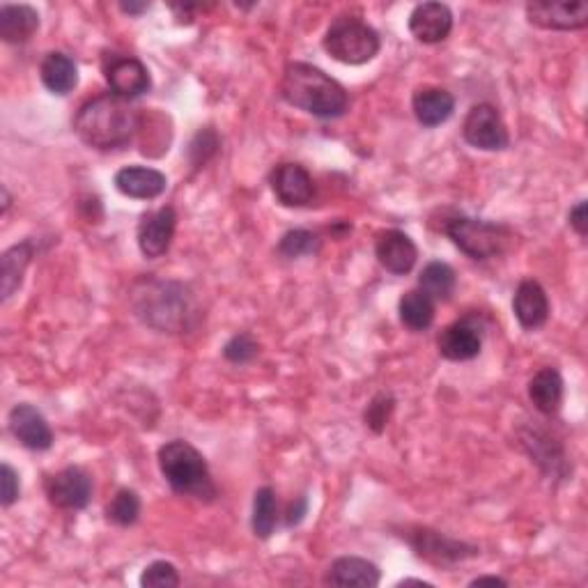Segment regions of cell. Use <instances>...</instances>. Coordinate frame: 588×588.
<instances>
[{
    "mask_svg": "<svg viewBox=\"0 0 588 588\" xmlns=\"http://www.w3.org/2000/svg\"><path fill=\"white\" fill-rule=\"evenodd\" d=\"M180 581L178 567L168 561H152L141 575L143 588H178Z\"/></svg>",
    "mask_w": 588,
    "mask_h": 588,
    "instance_id": "836d02e7",
    "label": "cell"
},
{
    "mask_svg": "<svg viewBox=\"0 0 588 588\" xmlns=\"http://www.w3.org/2000/svg\"><path fill=\"white\" fill-rule=\"evenodd\" d=\"M175 230H178V212H175L170 205L143 214L139 232H136V240H139V248L143 256L148 260L166 256L172 244Z\"/></svg>",
    "mask_w": 588,
    "mask_h": 588,
    "instance_id": "8fae6325",
    "label": "cell"
},
{
    "mask_svg": "<svg viewBox=\"0 0 588 588\" xmlns=\"http://www.w3.org/2000/svg\"><path fill=\"white\" fill-rule=\"evenodd\" d=\"M277 524H279L277 493H273L269 485H265L256 493V499H253V515H251L253 534H256L260 540H267L271 538Z\"/></svg>",
    "mask_w": 588,
    "mask_h": 588,
    "instance_id": "f1b7e54d",
    "label": "cell"
},
{
    "mask_svg": "<svg viewBox=\"0 0 588 588\" xmlns=\"http://www.w3.org/2000/svg\"><path fill=\"white\" fill-rule=\"evenodd\" d=\"M8 423H10V433L24 448L49 450L53 446V430L37 407L28 402L12 407Z\"/></svg>",
    "mask_w": 588,
    "mask_h": 588,
    "instance_id": "9a60e30c",
    "label": "cell"
},
{
    "mask_svg": "<svg viewBox=\"0 0 588 588\" xmlns=\"http://www.w3.org/2000/svg\"><path fill=\"white\" fill-rule=\"evenodd\" d=\"M453 30V12L444 3H421L409 14V33L423 44H439Z\"/></svg>",
    "mask_w": 588,
    "mask_h": 588,
    "instance_id": "ac0fdd59",
    "label": "cell"
},
{
    "mask_svg": "<svg viewBox=\"0 0 588 588\" xmlns=\"http://www.w3.org/2000/svg\"><path fill=\"white\" fill-rule=\"evenodd\" d=\"M74 131L88 148L117 150L129 145L139 131V115L120 97L100 94L78 108Z\"/></svg>",
    "mask_w": 588,
    "mask_h": 588,
    "instance_id": "7a4b0ae2",
    "label": "cell"
},
{
    "mask_svg": "<svg viewBox=\"0 0 588 588\" xmlns=\"http://www.w3.org/2000/svg\"><path fill=\"white\" fill-rule=\"evenodd\" d=\"M219 148H221L219 133L214 131L212 127L201 129L199 133L193 136V141L189 145V162H191V166L193 168H203L209 159H214V156L219 154Z\"/></svg>",
    "mask_w": 588,
    "mask_h": 588,
    "instance_id": "1f68e13d",
    "label": "cell"
},
{
    "mask_svg": "<svg viewBox=\"0 0 588 588\" xmlns=\"http://www.w3.org/2000/svg\"><path fill=\"white\" fill-rule=\"evenodd\" d=\"M437 347H439V355L446 361L462 363V361L476 359L483 349V327L478 318L469 316L453 324H448L439 333Z\"/></svg>",
    "mask_w": 588,
    "mask_h": 588,
    "instance_id": "4fadbf2b",
    "label": "cell"
},
{
    "mask_svg": "<svg viewBox=\"0 0 588 588\" xmlns=\"http://www.w3.org/2000/svg\"><path fill=\"white\" fill-rule=\"evenodd\" d=\"M39 30V14L30 5L0 8V37L8 44H24Z\"/></svg>",
    "mask_w": 588,
    "mask_h": 588,
    "instance_id": "484cf974",
    "label": "cell"
},
{
    "mask_svg": "<svg viewBox=\"0 0 588 588\" xmlns=\"http://www.w3.org/2000/svg\"><path fill=\"white\" fill-rule=\"evenodd\" d=\"M159 469L175 495L199 501L217 499V485L209 474V464L195 446L184 439H172L159 448Z\"/></svg>",
    "mask_w": 588,
    "mask_h": 588,
    "instance_id": "277c9868",
    "label": "cell"
},
{
    "mask_svg": "<svg viewBox=\"0 0 588 588\" xmlns=\"http://www.w3.org/2000/svg\"><path fill=\"white\" fill-rule=\"evenodd\" d=\"M567 223H571V228L579 234L581 240H586V232H588V203L586 201H579L571 212H567Z\"/></svg>",
    "mask_w": 588,
    "mask_h": 588,
    "instance_id": "8d00e7d4",
    "label": "cell"
},
{
    "mask_svg": "<svg viewBox=\"0 0 588 588\" xmlns=\"http://www.w3.org/2000/svg\"><path fill=\"white\" fill-rule=\"evenodd\" d=\"M281 94L290 106L322 117V120L341 117L349 106L347 90L336 78L310 63H290L285 67Z\"/></svg>",
    "mask_w": 588,
    "mask_h": 588,
    "instance_id": "3957f363",
    "label": "cell"
},
{
    "mask_svg": "<svg viewBox=\"0 0 588 588\" xmlns=\"http://www.w3.org/2000/svg\"><path fill=\"white\" fill-rule=\"evenodd\" d=\"M308 513V499L306 497H299L297 501H294L290 506V511H287V526H297Z\"/></svg>",
    "mask_w": 588,
    "mask_h": 588,
    "instance_id": "74e56055",
    "label": "cell"
},
{
    "mask_svg": "<svg viewBox=\"0 0 588 588\" xmlns=\"http://www.w3.org/2000/svg\"><path fill=\"white\" fill-rule=\"evenodd\" d=\"M563 394H565L563 378L552 366L540 368L532 378V382H528V400H532L534 407L545 417L559 414V409L563 405Z\"/></svg>",
    "mask_w": 588,
    "mask_h": 588,
    "instance_id": "603a6c76",
    "label": "cell"
},
{
    "mask_svg": "<svg viewBox=\"0 0 588 588\" xmlns=\"http://www.w3.org/2000/svg\"><path fill=\"white\" fill-rule=\"evenodd\" d=\"M131 306L136 318L159 333H187L201 322V308L189 285L178 281L141 279L133 283Z\"/></svg>",
    "mask_w": 588,
    "mask_h": 588,
    "instance_id": "6da1fadb",
    "label": "cell"
},
{
    "mask_svg": "<svg viewBox=\"0 0 588 588\" xmlns=\"http://www.w3.org/2000/svg\"><path fill=\"white\" fill-rule=\"evenodd\" d=\"M120 10H123L125 14H129V16H139V14L148 12L150 5H148V3H120Z\"/></svg>",
    "mask_w": 588,
    "mask_h": 588,
    "instance_id": "ab89813d",
    "label": "cell"
},
{
    "mask_svg": "<svg viewBox=\"0 0 588 588\" xmlns=\"http://www.w3.org/2000/svg\"><path fill=\"white\" fill-rule=\"evenodd\" d=\"M437 302L433 297H427L423 290H409L402 294V299L398 304V316L400 322L409 331H427L435 322V312H437Z\"/></svg>",
    "mask_w": 588,
    "mask_h": 588,
    "instance_id": "4316f807",
    "label": "cell"
},
{
    "mask_svg": "<svg viewBox=\"0 0 588 588\" xmlns=\"http://www.w3.org/2000/svg\"><path fill=\"white\" fill-rule=\"evenodd\" d=\"M375 256L388 273L405 277V273L414 269V265L419 260V248L407 232L391 228V230H382L378 234Z\"/></svg>",
    "mask_w": 588,
    "mask_h": 588,
    "instance_id": "e0dca14e",
    "label": "cell"
},
{
    "mask_svg": "<svg viewBox=\"0 0 588 588\" xmlns=\"http://www.w3.org/2000/svg\"><path fill=\"white\" fill-rule=\"evenodd\" d=\"M108 522L117 526H131L141 517V497L133 493V489H117L115 497L111 499L106 508Z\"/></svg>",
    "mask_w": 588,
    "mask_h": 588,
    "instance_id": "4dcf8cb0",
    "label": "cell"
},
{
    "mask_svg": "<svg viewBox=\"0 0 588 588\" xmlns=\"http://www.w3.org/2000/svg\"><path fill=\"white\" fill-rule=\"evenodd\" d=\"M260 355L258 341L251 336V333H234V336L223 345V357L226 361L234 366H246Z\"/></svg>",
    "mask_w": 588,
    "mask_h": 588,
    "instance_id": "d6a6232c",
    "label": "cell"
},
{
    "mask_svg": "<svg viewBox=\"0 0 588 588\" xmlns=\"http://www.w3.org/2000/svg\"><path fill=\"white\" fill-rule=\"evenodd\" d=\"M528 24L545 30H581L588 24L584 0H534L526 5Z\"/></svg>",
    "mask_w": 588,
    "mask_h": 588,
    "instance_id": "9c48e42d",
    "label": "cell"
},
{
    "mask_svg": "<svg viewBox=\"0 0 588 588\" xmlns=\"http://www.w3.org/2000/svg\"><path fill=\"white\" fill-rule=\"evenodd\" d=\"M0 191H3V214L10 209V205H12V199H10V191H8V187H3V189H0Z\"/></svg>",
    "mask_w": 588,
    "mask_h": 588,
    "instance_id": "60d3db41",
    "label": "cell"
},
{
    "mask_svg": "<svg viewBox=\"0 0 588 588\" xmlns=\"http://www.w3.org/2000/svg\"><path fill=\"white\" fill-rule=\"evenodd\" d=\"M277 251H279V256L285 260H297L304 256H312V253L320 251V238L316 232H310L306 228H294L283 234Z\"/></svg>",
    "mask_w": 588,
    "mask_h": 588,
    "instance_id": "f546056e",
    "label": "cell"
},
{
    "mask_svg": "<svg viewBox=\"0 0 588 588\" xmlns=\"http://www.w3.org/2000/svg\"><path fill=\"white\" fill-rule=\"evenodd\" d=\"M520 439H522V446L526 448L528 458H532V462H536L547 476L565 478L567 472H571L563 444L550 437V433H545V430H538V427H528L520 435Z\"/></svg>",
    "mask_w": 588,
    "mask_h": 588,
    "instance_id": "2e32d148",
    "label": "cell"
},
{
    "mask_svg": "<svg viewBox=\"0 0 588 588\" xmlns=\"http://www.w3.org/2000/svg\"><path fill=\"white\" fill-rule=\"evenodd\" d=\"M115 189L133 201H154L168 189V178L156 168L125 166L115 172Z\"/></svg>",
    "mask_w": 588,
    "mask_h": 588,
    "instance_id": "d6986e66",
    "label": "cell"
},
{
    "mask_svg": "<svg viewBox=\"0 0 588 588\" xmlns=\"http://www.w3.org/2000/svg\"><path fill=\"white\" fill-rule=\"evenodd\" d=\"M104 76L111 92L125 102L136 100L152 88L148 67L133 55H113L104 65Z\"/></svg>",
    "mask_w": 588,
    "mask_h": 588,
    "instance_id": "7c38bea8",
    "label": "cell"
},
{
    "mask_svg": "<svg viewBox=\"0 0 588 588\" xmlns=\"http://www.w3.org/2000/svg\"><path fill=\"white\" fill-rule=\"evenodd\" d=\"M269 184L283 207H306L316 195V184L302 164H279L269 175Z\"/></svg>",
    "mask_w": 588,
    "mask_h": 588,
    "instance_id": "5bb4252c",
    "label": "cell"
},
{
    "mask_svg": "<svg viewBox=\"0 0 588 588\" xmlns=\"http://www.w3.org/2000/svg\"><path fill=\"white\" fill-rule=\"evenodd\" d=\"M513 312L520 327L526 331L545 327L550 320V297H547L545 287L534 279H524L515 290Z\"/></svg>",
    "mask_w": 588,
    "mask_h": 588,
    "instance_id": "ffe728a7",
    "label": "cell"
},
{
    "mask_svg": "<svg viewBox=\"0 0 588 588\" xmlns=\"http://www.w3.org/2000/svg\"><path fill=\"white\" fill-rule=\"evenodd\" d=\"M409 584H419V586H433L430 581H421V579H402L398 586H409Z\"/></svg>",
    "mask_w": 588,
    "mask_h": 588,
    "instance_id": "b9f144b4",
    "label": "cell"
},
{
    "mask_svg": "<svg viewBox=\"0 0 588 588\" xmlns=\"http://www.w3.org/2000/svg\"><path fill=\"white\" fill-rule=\"evenodd\" d=\"M464 141L483 152H501L511 145V136L493 104H476L462 123Z\"/></svg>",
    "mask_w": 588,
    "mask_h": 588,
    "instance_id": "ba28073f",
    "label": "cell"
},
{
    "mask_svg": "<svg viewBox=\"0 0 588 588\" xmlns=\"http://www.w3.org/2000/svg\"><path fill=\"white\" fill-rule=\"evenodd\" d=\"M458 285L456 269L446 265V263H427L419 277V290H423L427 297H433L435 302H448L453 297Z\"/></svg>",
    "mask_w": 588,
    "mask_h": 588,
    "instance_id": "83f0119b",
    "label": "cell"
},
{
    "mask_svg": "<svg viewBox=\"0 0 588 588\" xmlns=\"http://www.w3.org/2000/svg\"><path fill=\"white\" fill-rule=\"evenodd\" d=\"M442 230L448 234V240L472 260H489L501 256L508 244L513 242V232L508 226L462 217V214L450 217Z\"/></svg>",
    "mask_w": 588,
    "mask_h": 588,
    "instance_id": "8992f818",
    "label": "cell"
},
{
    "mask_svg": "<svg viewBox=\"0 0 588 588\" xmlns=\"http://www.w3.org/2000/svg\"><path fill=\"white\" fill-rule=\"evenodd\" d=\"M382 581L380 567L361 557H341L329 565L324 575L327 586H338V588H375Z\"/></svg>",
    "mask_w": 588,
    "mask_h": 588,
    "instance_id": "44dd1931",
    "label": "cell"
},
{
    "mask_svg": "<svg viewBox=\"0 0 588 588\" xmlns=\"http://www.w3.org/2000/svg\"><path fill=\"white\" fill-rule=\"evenodd\" d=\"M39 78H42L49 92L65 97L78 86V67L72 55L63 51H51L44 55L42 65H39Z\"/></svg>",
    "mask_w": 588,
    "mask_h": 588,
    "instance_id": "cb8c5ba5",
    "label": "cell"
},
{
    "mask_svg": "<svg viewBox=\"0 0 588 588\" xmlns=\"http://www.w3.org/2000/svg\"><path fill=\"white\" fill-rule=\"evenodd\" d=\"M485 584H493V586H508V579L497 577V575H483V577H476V579L469 581V586H485Z\"/></svg>",
    "mask_w": 588,
    "mask_h": 588,
    "instance_id": "f35d334b",
    "label": "cell"
},
{
    "mask_svg": "<svg viewBox=\"0 0 588 588\" xmlns=\"http://www.w3.org/2000/svg\"><path fill=\"white\" fill-rule=\"evenodd\" d=\"M411 111L419 125L433 129L450 120L456 111V97L437 86H423L411 97Z\"/></svg>",
    "mask_w": 588,
    "mask_h": 588,
    "instance_id": "7402d4cb",
    "label": "cell"
},
{
    "mask_svg": "<svg viewBox=\"0 0 588 588\" xmlns=\"http://www.w3.org/2000/svg\"><path fill=\"white\" fill-rule=\"evenodd\" d=\"M47 497L61 511H84L92 499V478L81 466H65L47 481Z\"/></svg>",
    "mask_w": 588,
    "mask_h": 588,
    "instance_id": "30bf717a",
    "label": "cell"
},
{
    "mask_svg": "<svg viewBox=\"0 0 588 588\" xmlns=\"http://www.w3.org/2000/svg\"><path fill=\"white\" fill-rule=\"evenodd\" d=\"M396 409V398L391 394H378L375 398L370 400L366 414H363V421L366 425L372 430L375 435H382L384 427L388 425L391 421V414H394Z\"/></svg>",
    "mask_w": 588,
    "mask_h": 588,
    "instance_id": "e575fe53",
    "label": "cell"
},
{
    "mask_svg": "<svg viewBox=\"0 0 588 588\" xmlns=\"http://www.w3.org/2000/svg\"><path fill=\"white\" fill-rule=\"evenodd\" d=\"M322 47L336 63L366 65L378 57L382 39L378 30L361 22V18L338 16L333 18L331 26L327 28Z\"/></svg>",
    "mask_w": 588,
    "mask_h": 588,
    "instance_id": "5b68a950",
    "label": "cell"
},
{
    "mask_svg": "<svg viewBox=\"0 0 588 588\" xmlns=\"http://www.w3.org/2000/svg\"><path fill=\"white\" fill-rule=\"evenodd\" d=\"M407 542L411 545V550L417 552L419 559H425L435 565H456L462 563L472 557H478V547L469 545L456 538H448L439 532H433V528H414V532L407 534Z\"/></svg>",
    "mask_w": 588,
    "mask_h": 588,
    "instance_id": "52a82bcc",
    "label": "cell"
},
{
    "mask_svg": "<svg viewBox=\"0 0 588 588\" xmlns=\"http://www.w3.org/2000/svg\"><path fill=\"white\" fill-rule=\"evenodd\" d=\"M18 497H22V483H18V474L8 462H3V466H0V503L10 508L18 501Z\"/></svg>",
    "mask_w": 588,
    "mask_h": 588,
    "instance_id": "d590c367",
    "label": "cell"
},
{
    "mask_svg": "<svg viewBox=\"0 0 588 588\" xmlns=\"http://www.w3.org/2000/svg\"><path fill=\"white\" fill-rule=\"evenodd\" d=\"M33 256L35 246L30 240L14 244L3 253V258H0V294H3V302H8L12 294L22 287L24 273L33 263Z\"/></svg>",
    "mask_w": 588,
    "mask_h": 588,
    "instance_id": "d4e9b609",
    "label": "cell"
}]
</instances>
